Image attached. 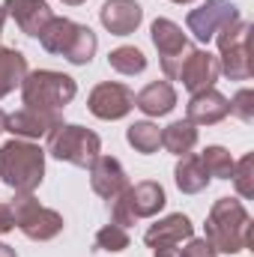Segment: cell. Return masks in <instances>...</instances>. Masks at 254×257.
Returning a JSON list of instances; mask_svg holds the SVG:
<instances>
[{
	"label": "cell",
	"mask_w": 254,
	"mask_h": 257,
	"mask_svg": "<svg viewBox=\"0 0 254 257\" xmlns=\"http://www.w3.org/2000/svg\"><path fill=\"white\" fill-rule=\"evenodd\" d=\"M48 153L54 159H60V162L75 165V168H90L99 159V153H102V141L90 128L60 123L48 135Z\"/></svg>",
	"instance_id": "cell-5"
},
{
	"label": "cell",
	"mask_w": 254,
	"mask_h": 257,
	"mask_svg": "<svg viewBox=\"0 0 254 257\" xmlns=\"http://www.w3.org/2000/svg\"><path fill=\"white\" fill-rule=\"evenodd\" d=\"M153 257H180V248L177 245H162V248H156Z\"/></svg>",
	"instance_id": "cell-31"
},
{
	"label": "cell",
	"mask_w": 254,
	"mask_h": 257,
	"mask_svg": "<svg viewBox=\"0 0 254 257\" xmlns=\"http://www.w3.org/2000/svg\"><path fill=\"white\" fill-rule=\"evenodd\" d=\"M9 209H12L15 227H18L27 239L45 242V239H54V236L63 230V215H60L57 209L42 206L33 194H15V200L9 203Z\"/></svg>",
	"instance_id": "cell-7"
},
{
	"label": "cell",
	"mask_w": 254,
	"mask_h": 257,
	"mask_svg": "<svg viewBox=\"0 0 254 257\" xmlns=\"http://www.w3.org/2000/svg\"><path fill=\"white\" fill-rule=\"evenodd\" d=\"M3 9H6V15L15 18V24L27 36H39L45 30V24L54 18V12L48 9L45 0H6Z\"/></svg>",
	"instance_id": "cell-16"
},
{
	"label": "cell",
	"mask_w": 254,
	"mask_h": 257,
	"mask_svg": "<svg viewBox=\"0 0 254 257\" xmlns=\"http://www.w3.org/2000/svg\"><path fill=\"white\" fill-rule=\"evenodd\" d=\"M12 227H15L12 209H9V203H0V236H3V233H9Z\"/></svg>",
	"instance_id": "cell-30"
},
{
	"label": "cell",
	"mask_w": 254,
	"mask_h": 257,
	"mask_svg": "<svg viewBox=\"0 0 254 257\" xmlns=\"http://www.w3.org/2000/svg\"><path fill=\"white\" fill-rule=\"evenodd\" d=\"M251 168H254V156H242V159L233 165V174H230V180H233V186H236L239 197H251V194H254Z\"/></svg>",
	"instance_id": "cell-27"
},
{
	"label": "cell",
	"mask_w": 254,
	"mask_h": 257,
	"mask_svg": "<svg viewBox=\"0 0 254 257\" xmlns=\"http://www.w3.org/2000/svg\"><path fill=\"white\" fill-rule=\"evenodd\" d=\"M180 257H218V251L206 239H189V245L180 251Z\"/></svg>",
	"instance_id": "cell-29"
},
{
	"label": "cell",
	"mask_w": 254,
	"mask_h": 257,
	"mask_svg": "<svg viewBox=\"0 0 254 257\" xmlns=\"http://www.w3.org/2000/svg\"><path fill=\"white\" fill-rule=\"evenodd\" d=\"M90 183H93V192L105 200H114L129 189V177L126 168L114 159V156H99L93 165H90Z\"/></svg>",
	"instance_id": "cell-13"
},
{
	"label": "cell",
	"mask_w": 254,
	"mask_h": 257,
	"mask_svg": "<svg viewBox=\"0 0 254 257\" xmlns=\"http://www.w3.org/2000/svg\"><path fill=\"white\" fill-rule=\"evenodd\" d=\"M230 114H236L242 123H251L254 120V90H239L236 96H233V102H230Z\"/></svg>",
	"instance_id": "cell-28"
},
{
	"label": "cell",
	"mask_w": 254,
	"mask_h": 257,
	"mask_svg": "<svg viewBox=\"0 0 254 257\" xmlns=\"http://www.w3.org/2000/svg\"><path fill=\"white\" fill-rule=\"evenodd\" d=\"M6 120H9V114H6V111H3V108H0V135H3V132H6Z\"/></svg>",
	"instance_id": "cell-33"
},
{
	"label": "cell",
	"mask_w": 254,
	"mask_h": 257,
	"mask_svg": "<svg viewBox=\"0 0 254 257\" xmlns=\"http://www.w3.org/2000/svg\"><path fill=\"white\" fill-rule=\"evenodd\" d=\"M200 162H203L206 174H209V177H218V180H230L233 165H236L224 147H206V150L200 153Z\"/></svg>",
	"instance_id": "cell-25"
},
{
	"label": "cell",
	"mask_w": 254,
	"mask_h": 257,
	"mask_svg": "<svg viewBox=\"0 0 254 257\" xmlns=\"http://www.w3.org/2000/svg\"><path fill=\"white\" fill-rule=\"evenodd\" d=\"M63 123L60 111H36V108H21L15 114H9L6 132H12L21 141H33V138H48L54 128Z\"/></svg>",
	"instance_id": "cell-11"
},
{
	"label": "cell",
	"mask_w": 254,
	"mask_h": 257,
	"mask_svg": "<svg viewBox=\"0 0 254 257\" xmlns=\"http://www.w3.org/2000/svg\"><path fill=\"white\" fill-rule=\"evenodd\" d=\"M174 3H191V0H174Z\"/></svg>",
	"instance_id": "cell-36"
},
{
	"label": "cell",
	"mask_w": 254,
	"mask_h": 257,
	"mask_svg": "<svg viewBox=\"0 0 254 257\" xmlns=\"http://www.w3.org/2000/svg\"><path fill=\"white\" fill-rule=\"evenodd\" d=\"M221 69H218V57H212L209 51H200V48H191L189 57L183 60L180 69V78L183 87L191 93H200V90H212V84L218 81Z\"/></svg>",
	"instance_id": "cell-12"
},
{
	"label": "cell",
	"mask_w": 254,
	"mask_h": 257,
	"mask_svg": "<svg viewBox=\"0 0 254 257\" xmlns=\"http://www.w3.org/2000/svg\"><path fill=\"white\" fill-rule=\"evenodd\" d=\"M45 177V150L33 141H9L0 147V180L15 194H33Z\"/></svg>",
	"instance_id": "cell-2"
},
{
	"label": "cell",
	"mask_w": 254,
	"mask_h": 257,
	"mask_svg": "<svg viewBox=\"0 0 254 257\" xmlns=\"http://www.w3.org/2000/svg\"><path fill=\"white\" fill-rule=\"evenodd\" d=\"M63 3H69V6H78V3H84V0H63Z\"/></svg>",
	"instance_id": "cell-35"
},
{
	"label": "cell",
	"mask_w": 254,
	"mask_h": 257,
	"mask_svg": "<svg viewBox=\"0 0 254 257\" xmlns=\"http://www.w3.org/2000/svg\"><path fill=\"white\" fill-rule=\"evenodd\" d=\"M0 257H15V248H9V245L0 242Z\"/></svg>",
	"instance_id": "cell-32"
},
{
	"label": "cell",
	"mask_w": 254,
	"mask_h": 257,
	"mask_svg": "<svg viewBox=\"0 0 254 257\" xmlns=\"http://www.w3.org/2000/svg\"><path fill=\"white\" fill-rule=\"evenodd\" d=\"M230 114V102L218 90H200L191 93V102L186 108V120L194 126H215Z\"/></svg>",
	"instance_id": "cell-15"
},
{
	"label": "cell",
	"mask_w": 254,
	"mask_h": 257,
	"mask_svg": "<svg viewBox=\"0 0 254 257\" xmlns=\"http://www.w3.org/2000/svg\"><path fill=\"white\" fill-rule=\"evenodd\" d=\"M3 21H6V9L0 6V30H3Z\"/></svg>",
	"instance_id": "cell-34"
},
{
	"label": "cell",
	"mask_w": 254,
	"mask_h": 257,
	"mask_svg": "<svg viewBox=\"0 0 254 257\" xmlns=\"http://www.w3.org/2000/svg\"><path fill=\"white\" fill-rule=\"evenodd\" d=\"M206 242L224 254H236L251 245V218L239 200L221 197L212 203L206 215Z\"/></svg>",
	"instance_id": "cell-1"
},
{
	"label": "cell",
	"mask_w": 254,
	"mask_h": 257,
	"mask_svg": "<svg viewBox=\"0 0 254 257\" xmlns=\"http://www.w3.org/2000/svg\"><path fill=\"white\" fill-rule=\"evenodd\" d=\"M123 200H126L132 218H153L162 206H165V189L153 180H144V183H135L123 192Z\"/></svg>",
	"instance_id": "cell-18"
},
{
	"label": "cell",
	"mask_w": 254,
	"mask_h": 257,
	"mask_svg": "<svg viewBox=\"0 0 254 257\" xmlns=\"http://www.w3.org/2000/svg\"><path fill=\"white\" fill-rule=\"evenodd\" d=\"M174 180H177V189L186 194H197L209 186V174L200 162V156H180L177 162V171H174Z\"/></svg>",
	"instance_id": "cell-20"
},
{
	"label": "cell",
	"mask_w": 254,
	"mask_h": 257,
	"mask_svg": "<svg viewBox=\"0 0 254 257\" xmlns=\"http://www.w3.org/2000/svg\"><path fill=\"white\" fill-rule=\"evenodd\" d=\"M153 45L159 48L162 72H165L171 81H177V78H180V69H183V60L189 57V51H191L183 27L174 24L171 18H156V21H153Z\"/></svg>",
	"instance_id": "cell-8"
},
{
	"label": "cell",
	"mask_w": 254,
	"mask_h": 257,
	"mask_svg": "<svg viewBox=\"0 0 254 257\" xmlns=\"http://www.w3.org/2000/svg\"><path fill=\"white\" fill-rule=\"evenodd\" d=\"M215 39H218V51H221L218 69L233 81H248L251 78V48H248L251 24L245 18H236L227 27H221L215 33Z\"/></svg>",
	"instance_id": "cell-6"
},
{
	"label": "cell",
	"mask_w": 254,
	"mask_h": 257,
	"mask_svg": "<svg viewBox=\"0 0 254 257\" xmlns=\"http://www.w3.org/2000/svg\"><path fill=\"white\" fill-rule=\"evenodd\" d=\"M236 18H239V12H236V6L230 0H206L203 6L191 9L186 24L200 42H209V39H215V33L221 27H227Z\"/></svg>",
	"instance_id": "cell-9"
},
{
	"label": "cell",
	"mask_w": 254,
	"mask_h": 257,
	"mask_svg": "<svg viewBox=\"0 0 254 257\" xmlns=\"http://www.w3.org/2000/svg\"><path fill=\"white\" fill-rule=\"evenodd\" d=\"M177 105V90L171 81H153L135 96V108L144 111L147 117H165Z\"/></svg>",
	"instance_id": "cell-19"
},
{
	"label": "cell",
	"mask_w": 254,
	"mask_h": 257,
	"mask_svg": "<svg viewBox=\"0 0 254 257\" xmlns=\"http://www.w3.org/2000/svg\"><path fill=\"white\" fill-rule=\"evenodd\" d=\"M197 144V126L189 120H177L168 128H162V147L174 156H189Z\"/></svg>",
	"instance_id": "cell-22"
},
{
	"label": "cell",
	"mask_w": 254,
	"mask_h": 257,
	"mask_svg": "<svg viewBox=\"0 0 254 257\" xmlns=\"http://www.w3.org/2000/svg\"><path fill=\"white\" fill-rule=\"evenodd\" d=\"M39 42H42L45 51L63 54L66 60L75 63V66L90 63L93 54H96V48H99V39H96V33H93L90 27L75 24V21H69V18H57V15H54V18L45 24V30L39 33Z\"/></svg>",
	"instance_id": "cell-3"
},
{
	"label": "cell",
	"mask_w": 254,
	"mask_h": 257,
	"mask_svg": "<svg viewBox=\"0 0 254 257\" xmlns=\"http://www.w3.org/2000/svg\"><path fill=\"white\" fill-rule=\"evenodd\" d=\"M27 78V60L15 48H0V99L9 96Z\"/></svg>",
	"instance_id": "cell-21"
},
{
	"label": "cell",
	"mask_w": 254,
	"mask_h": 257,
	"mask_svg": "<svg viewBox=\"0 0 254 257\" xmlns=\"http://www.w3.org/2000/svg\"><path fill=\"white\" fill-rule=\"evenodd\" d=\"M75 93H78L75 78L51 69L27 72V78L21 81L24 108H36V111H60L75 99Z\"/></svg>",
	"instance_id": "cell-4"
},
{
	"label": "cell",
	"mask_w": 254,
	"mask_h": 257,
	"mask_svg": "<svg viewBox=\"0 0 254 257\" xmlns=\"http://www.w3.org/2000/svg\"><path fill=\"white\" fill-rule=\"evenodd\" d=\"M194 236V224L183 212H174L156 224H150V230L144 233V242L150 248H162V245H183V239Z\"/></svg>",
	"instance_id": "cell-17"
},
{
	"label": "cell",
	"mask_w": 254,
	"mask_h": 257,
	"mask_svg": "<svg viewBox=\"0 0 254 257\" xmlns=\"http://www.w3.org/2000/svg\"><path fill=\"white\" fill-rule=\"evenodd\" d=\"M108 63H111L114 72H120V75H141L147 69V57L135 45H120V48H114L108 54Z\"/></svg>",
	"instance_id": "cell-23"
},
{
	"label": "cell",
	"mask_w": 254,
	"mask_h": 257,
	"mask_svg": "<svg viewBox=\"0 0 254 257\" xmlns=\"http://www.w3.org/2000/svg\"><path fill=\"white\" fill-rule=\"evenodd\" d=\"M126 141L138 150V153H156L162 147V128L153 123H132L126 132Z\"/></svg>",
	"instance_id": "cell-24"
},
{
	"label": "cell",
	"mask_w": 254,
	"mask_h": 257,
	"mask_svg": "<svg viewBox=\"0 0 254 257\" xmlns=\"http://www.w3.org/2000/svg\"><path fill=\"white\" fill-rule=\"evenodd\" d=\"M96 248L99 251H123L129 248V233L126 227H120V224H105L99 233H96Z\"/></svg>",
	"instance_id": "cell-26"
},
{
	"label": "cell",
	"mask_w": 254,
	"mask_h": 257,
	"mask_svg": "<svg viewBox=\"0 0 254 257\" xmlns=\"http://www.w3.org/2000/svg\"><path fill=\"white\" fill-rule=\"evenodd\" d=\"M144 18V9L138 0H108L102 9H99V21L105 30H111L114 36H129L138 30Z\"/></svg>",
	"instance_id": "cell-14"
},
{
	"label": "cell",
	"mask_w": 254,
	"mask_h": 257,
	"mask_svg": "<svg viewBox=\"0 0 254 257\" xmlns=\"http://www.w3.org/2000/svg\"><path fill=\"white\" fill-rule=\"evenodd\" d=\"M87 105H90V114H96L99 120H120V117H126L129 111L135 108V93L129 90L126 84L105 81V84L93 87Z\"/></svg>",
	"instance_id": "cell-10"
}]
</instances>
